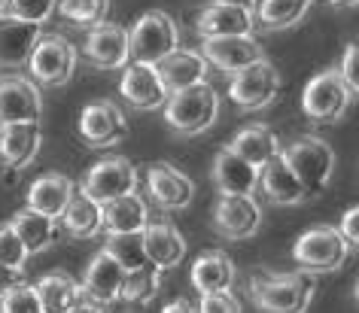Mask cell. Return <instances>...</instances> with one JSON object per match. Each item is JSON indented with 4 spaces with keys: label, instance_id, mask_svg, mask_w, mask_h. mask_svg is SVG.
<instances>
[{
    "label": "cell",
    "instance_id": "1",
    "mask_svg": "<svg viewBox=\"0 0 359 313\" xmlns=\"http://www.w3.org/2000/svg\"><path fill=\"white\" fill-rule=\"evenodd\" d=\"M313 292H317V280L302 267L286 274L259 271L250 280V298L259 313H304L313 301Z\"/></svg>",
    "mask_w": 359,
    "mask_h": 313
},
{
    "label": "cell",
    "instance_id": "2",
    "mask_svg": "<svg viewBox=\"0 0 359 313\" xmlns=\"http://www.w3.org/2000/svg\"><path fill=\"white\" fill-rule=\"evenodd\" d=\"M219 92L204 79V83H195L189 88L170 92L161 110H165V122L170 131L183 134V137H195L219 119Z\"/></svg>",
    "mask_w": 359,
    "mask_h": 313
},
{
    "label": "cell",
    "instance_id": "3",
    "mask_svg": "<svg viewBox=\"0 0 359 313\" xmlns=\"http://www.w3.org/2000/svg\"><path fill=\"white\" fill-rule=\"evenodd\" d=\"M280 158L290 165V171L299 176L308 198H317V195L326 192L332 174H335V149L323 137H317V134H302V137H295L290 146L280 149Z\"/></svg>",
    "mask_w": 359,
    "mask_h": 313
},
{
    "label": "cell",
    "instance_id": "4",
    "mask_svg": "<svg viewBox=\"0 0 359 313\" xmlns=\"http://www.w3.org/2000/svg\"><path fill=\"white\" fill-rule=\"evenodd\" d=\"M350 249L353 246L347 244V237L335 225H313L295 240L292 258L308 274H332L344 267Z\"/></svg>",
    "mask_w": 359,
    "mask_h": 313
},
{
    "label": "cell",
    "instance_id": "5",
    "mask_svg": "<svg viewBox=\"0 0 359 313\" xmlns=\"http://www.w3.org/2000/svg\"><path fill=\"white\" fill-rule=\"evenodd\" d=\"M177 46L180 28L165 10L143 13L128 31V61H137V64H158Z\"/></svg>",
    "mask_w": 359,
    "mask_h": 313
},
{
    "label": "cell",
    "instance_id": "6",
    "mask_svg": "<svg viewBox=\"0 0 359 313\" xmlns=\"http://www.w3.org/2000/svg\"><path fill=\"white\" fill-rule=\"evenodd\" d=\"M353 97H356L353 88H350L344 79H341V74H338L335 67H329V70L317 74L308 85H304V92H302V110L313 122L332 125V122H338L341 116L347 113V106L353 104Z\"/></svg>",
    "mask_w": 359,
    "mask_h": 313
},
{
    "label": "cell",
    "instance_id": "7",
    "mask_svg": "<svg viewBox=\"0 0 359 313\" xmlns=\"http://www.w3.org/2000/svg\"><path fill=\"white\" fill-rule=\"evenodd\" d=\"M28 70L37 85H65L76 70V46L65 34H40L28 58Z\"/></svg>",
    "mask_w": 359,
    "mask_h": 313
},
{
    "label": "cell",
    "instance_id": "8",
    "mask_svg": "<svg viewBox=\"0 0 359 313\" xmlns=\"http://www.w3.org/2000/svg\"><path fill=\"white\" fill-rule=\"evenodd\" d=\"M280 92V74L268 58H259L244 70L231 74L229 83V101L241 110H262Z\"/></svg>",
    "mask_w": 359,
    "mask_h": 313
},
{
    "label": "cell",
    "instance_id": "9",
    "mask_svg": "<svg viewBox=\"0 0 359 313\" xmlns=\"http://www.w3.org/2000/svg\"><path fill=\"white\" fill-rule=\"evenodd\" d=\"M79 189L86 195H92L97 204L113 201V198H119V195H128L137 189V171H134V165L125 155L101 158V162H95L88 167Z\"/></svg>",
    "mask_w": 359,
    "mask_h": 313
},
{
    "label": "cell",
    "instance_id": "10",
    "mask_svg": "<svg viewBox=\"0 0 359 313\" xmlns=\"http://www.w3.org/2000/svg\"><path fill=\"white\" fill-rule=\"evenodd\" d=\"M262 225V207L253 195H219L213 207V228L226 240H247Z\"/></svg>",
    "mask_w": 359,
    "mask_h": 313
},
{
    "label": "cell",
    "instance_id": "11",
    "mask_svg": "<svg viewBox=\"0 0 359 313\" xmlns=\"http://www.w3.org/2000/svg\"><path fill=\"white\" fill-rule=\"evenodd\" d=\"M79 137L92 149L116 146L128 137V122L125 113L113 101H95L79 113Z\"/></svg>",
    "mask_w": 359,
    "mask_h": 313
},
{
    "label": "cell",
    "instance_id": "12",
    "mask_svg": "<svg viewBox=\"0 0 359 313\" xmlns=\"http://www.w3.org/2000/svg\"><path fill=\"white\" fill-rule=\"evenodd\" d=\"M83 58L97 70H122L128 64V28L113 22L92 25L83 43Z\"/></svg>",
    "mask_w": 359,
    "mask_h": 313
},
{
    "label": "cell",
    "instance_id": "13",
    "mask_svg": "<svg viewBox=\"0 0 359 313\" xmlns=\"http://www.w3.org/2000/svg\"><path fill=\"white\" fill-rule=\"evenodd\" d=\"M125 274L128 271H125L107 249H97L86 267V274H83V283H79L83 298L88 304H95V307H110V304L119 301Z\"/></svg>",
    "mask_w": 359,
    "mask_h": 313
},
{
    "label": "cell",
    "instance_id": "14",
    "mask_svg": "<svg viewBox=\"0 0 359 313\" xmlns=\"http://www.w3.org/2000/svg\"><path fill=\"white\" fill-rule=\"evenodd\" d=\"M119 95L125 97V104L140 113L161 110V104L168 101V88L161 83L156 64H137V61H128L122 67Z\"/></svg>",
    "mask_w": 359,
    "mask_h": 313
},
{
    "label": "cell",
    "instance_id": "15",
    "mask_svg": "<svg viewBox=\"0 0 359 313\" xmlns=\"http://www.w3.org/2000/svg\"><path fill=\"white\" fill-rule=\"evenodd\" d=\"M201 58L210 67L222 70V74H238L247 64L265 58V49L253 34H238V37H208L201 40Z\"/></svg>",
    "mask_w": 359,
    "mask_h": 313
},
{
    "label": "cell",
    "instance_id": "16",
    "mask_svg": "<svg viewBox=\"0 0 359 313\" xmlns=\"http://www.w3.org/2000/svg\"><path fill=\"white\" fill-rule=\"evenodd\" d=\"M43 97L40 85L28 76H4L0 79V125L15 122H40Z\"/></svg>",
    "mask_w": 359,
    "mask_h": 313
},
{
    "label": "cell",
    "instance_id": "17",
    "mask_svg": "<svg viewBox=\"0 0 359 313\" xmlns=\"http://www.w3.org/2000/svg\"><path fill=\"white\" fill-rule=\"evenodd\" d=\"M147 192L161 210H183L195 198V183L170 162H152L147 167Z\"/></svg>",
    "mask_w": 359,
    "mask_h": 313
},
{
    "label": "cell",
    "instance_id": "18",
    "mask_svg": "<svg viewBox=\"0 0 359 313\" xmlns=\"http://www.w3.org/2000/svg\"><path fill=\"white\" fill-rule=\"evenodd\" d=\"M43 25L22 22L15 15H0V67L19 70L28 67V58L34 52V43L40 40Z\"/></svg>",
    "mask_w": 359,
    "mask_h": 313
},
{
    "label": "cell",
    "instance_id": "19",
    "mask_svg": "<svg viewBox=\"0 0 359 313\" xmlns=\"http://www.w3.org/2000/svg\"><path fill=\"white\" fill-rule=\"evenodd\" d=\"M147 262L158 271H170L186 258V237L170 222H147L140 231Z\"/></svg>",
    "mask_w": 359,
    "mask_h": 313
},
{
    "label": "cell",
    "instance_id": "20",
    "mask_svg": "<svg viewBox=\"0 0 359 313\" xmlns=\"http://www.w3.org/2000/svg\"><path fill=\"white\" fill-rule=\"evenodd\" d=\"M43 131L40 122H15V125H0V162L10 171H22L31 165L40 152Z\"/></svg>",
    "mask_w": 359,
    "mask_h": 313
},
{
    "label": "cell",
    "instance_id": "21",
    "mask_svg": "<svg viewBox=\"0 0 359 313\" xmlns=\"http://www.w3.org/2000/svg\"><path fill=\"white\" fill-rule=\"evenodd\" d=\"M210 176H213V186H217L219 195H253L259 186V167H253L241 155H235L229 146L213 155Z\"/></svg>",
    "mask_w": 359,
    "mask_h": 313
},
{
    "label": "cell",
    "instance_id": "22",
    "mask_svg": "<svg viewBox=\"0 0 359 313\" xmlns=\"http://www.w3.org/2000/svg\"><path fill=\"white\" fill-rule=\"evenodd\" d=\"M161 83H165L168 95L170 92H180V88H189L195 83H204L210 74V64L201 58V52H192V49H174L168 52L165 58L156 64Z\"/></svg>",
    "mask_w": 359,
    "mask_h": 313
},
{
    "label": "cell",
    "instance_id": "23",
    "mask_svg": "<svg viewBox=\"0 0 359 313\" xmlns=\"http://www.w3.org/2000/svg\"><path fill=\"white\" fill-rule=\"evenodd\" d=\"M256 189H262V195L277 207H292V204H302L308 195H304L299 176L290 171V165L280 158V152L271 158V162H265L259 167V186Z\"/></svg>",
    "mask_w": 359,
    "mask_h": 313
},
{
    "label": "cell",
    "instance_id": "24",
    "mask_svg": "<svg viewBox=\"0 0 359 313\" xmlns=\"http://www.w3.org/2000/svg\"><path fill=\"white\" fill-rule=\"evenodd\" d=\"M256 22L250 10H238V6L226 4H210L195 15V31L201 34V40L208 37H238V34H253Z\"/></svg>",
    "mask_w": 359,
    "mask_h": 313
},
{
    "label": "cell",
    "instance_id": "25",
    "mask_svg": "<svg viewBox=\"0 0 359 313\" xmlns=\"http://www.w3.org/2000/svg\"><path fill=\"white\" fill-rule=\"evenodd\" d=\"M147 222H149V207H147V198H140L137 192L119 195V198L101 204V231H107V235L143 231Z\"/></svg>",
    "mask_w": 359,
    "mask_h": 313
},
{
    "label": "cell",
    "instance_id": "26",
    "mask_svg": "<svg viewBox=\"0 0 359 313\" xmlns=\"http://www.w3.org/2000/svg\"><path fill=\"white\" fill-rule=\"evenodd\" d=\"M58 228L74 240H88L101 235V204L83 189H74L70 201L65 204L58 216Z\"/></svg>",
    "mask_w": 359,
    "mask_h": 313
},
{
    "label": "cell",
    "instance_id": "27",
    "mask_svg": "<svg viewBox=\"0 0 359 313\" xmlns=\"http://www.w3.org/2000/svg\"><path fill=\"white\" fill-rule=\"evenodd\" d=\"M74 180L65 174H43L37 180L31 183L28 195H25V207L37 210V213H46V216L58 219L61 210H65V204L70 201V195H74Z\"/></svg>",
    "mask_w": 359,
    "mask_h": 313
},
{
    "label": "cell",
    "instance_id": "28",
    "mask_svg": "<svg viewBox=\"0 0 359 313\" xmlns=\"http://www.w3.org/2000/svg\"><path fill=\"white\" fill-rule=\"evenodd\" d=\"M235 262L213 249V253H204L192 262V286L198 295H210V292H229L235 286Z\"/></svg>",
    "mask_w": 359,
    "mask_h": 313
},
{
    "label": "cell",
    "instance_id": "29",
    "mask_svg": "<svg viewBox=\"0 0 359 313\" xmlns=\"http://www.w3.org/2000/svg\"><path fill=\"white\" fill-rule=\"evenodd\" d=\"M10 228L19 235L25 249H28V256H37L43 249H49L58 237V219L46 216V213H37L31 207H22L15 213L10 219Z\"/></svg>",
    "mask_w": 359,
    "mask_h": 313
},
{
    "label": "cell",
    "instance_id": "30",
    "mask_svg": "<svg viewBox=\"0 0 359 313\" xmlns=\"http://www.w3.org/2000/svg\"><path fill=\"white\" fill-rule=\"evenodd\" d=\"M229 149L253 167H262L265 162H271L277 152H280V140H277V134L271 128H265V125H247V128H241L235 137H231Z\"/></svg>",
    "mask_w": 359,
    "mask_h": 313
},
{
    "label": "cell",
    "instance_id": "31",
    "mask_svg": "<svg viewBox=\"0 0 359 313\" xmlns=\"http://www.w3.org/2000/svg\"><path fill=\"white\" fill-rule=\"evenodd\" d=\"M34 289H37L43 313H67V310H74L79 301H86L79 283L74 280V277L61 274V271L40 277V280L34 283Z\"/></svg>",
    "mask_w": 359,
    "mask_h": 313
},
{
    "label": "cell",
    "instance_id": "32",
    "mask_svg": "<svg viewBox=\"0 0 359 313\" xmlns=\"http://www.w3.org/2000/svg\"><path fill=\"white\" fill-rule=\"evenodd\" d=\"M313 0H256L253 6V22L268 31H283L299 25L308 15Z\"/></svg>",
    "mask_w": 359,
    "mask_h": 313
},
{
    "label": "cell",
    "instance_id": "33",
    "mask_svg": "<svg viewBox=\"0 0 359 313\" xmlns=\"http://www.w3.org/2000/svg\"><path fill=\"white\" fill-rule=\"evenodd\" d=\"M158 289H161V271L152 267V265H143V267H137V271L125 274L119 301L131 304V307H143V304H149L152 298H156Z\"/></svg>",
    "mask_w": 359,
    "mask_h": 313
},
{
    "label": "cell",
    "instance_id": "34",
    "mask_svg": "<svg viewBox=\"0 0 359 313\" xmlns=\"http://www.w3.org/2000/svg\"><path fill=\"white\" fill-rule=\"evenodd\" d=\"M55 13L76 28H92L107 22L110 0H55Z\"/></svg>",
    "mask_w": 359,
    "mask_h": 313
},
{
    "label": "cell",
    "instance_id": "35",
    "mask_svg": "<svg viewBox=\"0 0 359 313\" xmlns=\"http://www.w3.org/2000/svg\"><path fill=\"white\" fill-rule=\"evenodd\" d=\"M104 249L125 267V271H137V267L149 265L147 262V253H143L140 231H128V235H107Z\"/></svg>",
    "mask_w": 359,
    "mask_h": 313
},
{
    "label": "cell",
    "instance_id": "36",
    "mask_svg": "<svg viewBox=\"0 0 359 313\" xmlns=\"http://www.w3.org/2000/svg\"><path fill=\"white\" fill-rule=\"evenodd\" d=\"M0 313H43L34 283H19L6 295H0Z\"/></svg>",
    "mask_w": 359,
    "mask_h": 313
},
{
    "label": "cell",
    "instance_id": "37",
    "mask_svg": "<svg viewBox=\"0 0 359 313\" xmlns=\"http://www.w3.org/2000/svg\"><path fill=\"white\" fill-rule=\"evenodd\" d=\"M6 15H15V19L34 25H46L55 15V0H6Z\"/></svg>",
    "mask_w": 359,
    "mask_h": 313
},
{
    "label": "cell",
    "instance_id": "38",
    "mask_svg": "<svg viewBox=\"0 0 359 313\" xmlns=\"http://www.w3.org/2000/svg\"><path fill=\"white\" fill-rule=\"evenodd\" d=\"M25 262H28V249H25L19 235L10 228V222H6V225H0V265L25 271Z\"/></svg>",
    "mask_w": 359,
    "mask_h": 313
},
{
    "label": "cell",
    "instance_id": "39",
    "mask_svg": "<svg viewBox=\"0 0 359 313\" xmlns=\"http://www.w3.org/2000/svg\"><path fill=\"white\" fill-rule=\"evenodd\" d=\"M195 313H244V307H241V301L229 292H210V295H201L198 307H195Z\"/></svg>",
    "mask_w": 359,
    "mask_h": 313
},
{
    "label": "cell",
    "instance_id": "40",
    "mask_svg": "<svg viewBox=\"0 0 359 313\" xmlns=\"http://www.w3.org/2000/svg\"><path fill=\"white\" fill-rule=\"evenodd\" d=\"M341 79L353 88V92H359V46L356 43H350V46L344 49V55H341V64L335 67Z\"/></svg>",
    "mask_w": 359,
    "mask_h": 313
},
{
    "label": "cell",
    "instance_id": "41",
    "mask_svg": "<svg viewBox=\"0 0 359 313\" xmlns=\"http://www.w3.org/2000/svg\"><path fill=\"white\" fill-rule=\"evenodd\" d=\"M338 231L347 237V244H350V246H356V240H359V210H356V207H350L344 216H341Z\"/></svg>",
    "mask_w": 359,
    "mask_h": 313
},
{
    "label": "cell",
    "instance_id": "42",
    "mask_svg": "<svg viewBox=\"0 0 359 313\" xmlns=\"http://www.w3.org/2000/svg\"><path fill=\"white\" fill-rule=\"evenodd\" d=\"M25 283V274L19 271V267H6V265H0V295H6L13 289V286H19Z\"/></svg>",
    "mask_w": 359,
    "mask_h": 313
},
{
    "label": "cell",
    "instance_id": "43",
    "mask_svg": "<svg viewBox=\"0 0 359 313\" xmlns=\"http://www.w3.org/2000/svg\"><path fill=\"white\" fill-rule=\"evenodd\" d=\"M161 313H195V307L186 298H174L170 304H165V310Z\"/></svg>",
    "mask_w": 359,
    "mask_h": 313
},
{
    "label": "cell",
    "instance_id": "44",
    "mask_svg": "<svg viewBox=\"0 0 359 313\" xmlns=\"http://www.w3.org/2000/svg\"><path fill=\"white\" fill-rule=\"evenodd\" d=\"M213 4H226V6H238V10H250V13H253L256 0H213Z\"/></svg>",
    "mask_w": 359,
    "mask_h": 313
},
{
    "label": "cell",
    "instance_id": "45",
    "mask_svg": "<svg viewBox=\"0 0 359 313\" xmlns=\"http://www.w3.org/2000/svg\"><path fill=\"white\" fill-rule=\"evenodd\" d=\"M67 313H104L101 307H95V304H88V301H79L74 310H67Z\"/></svg>",
    "mask_w": 359,
    "mask_h": 313
},
{
    "label": "cell",
    "instance_id": "46",
    "mask_svg": "<svg viewBox=\"0 0 359 313\" xmlns=\"http://www.w3.org/2000/svg\"><path fill=\"white\" fill-rule=\"evenodd\" d=\"M332 6H356V0H326Z\"/></svg>",
    "mask_w": 359,
    "mask_h": 313
},
{
    "label": "cell",
    "instance_id": "47",
    "mask_svg": "<svg viewBox=\"0 0 359 313\" xmlns=\"http://www.w3.org/2000/svg\"><path fill=\"white\" fill-rule=\"evenodd\" d=\"M6 13V0H0V15H4Z\"/></svg>",
    "mask_w": 359,
    "mask_h": 313
}]
</instances>
